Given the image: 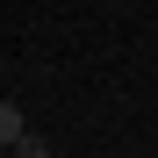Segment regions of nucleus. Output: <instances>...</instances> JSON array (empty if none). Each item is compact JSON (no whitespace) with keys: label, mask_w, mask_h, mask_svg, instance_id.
<instances>
[{"label":"nucleus","mask_w":158,"mask_h":158,"mask_svg":"<svg viewBox=\"0 0 158 158\" xmlns=\"http://www.w3.org/2000/svg\"><path fill=\"white\" fill-rule=\"evenodd\" d=\"M15 158H50V151H43V137H29V129H22V144H15Z\"/></svg>","instance_id":"f03ea898"},{"label":"nucleus","mask_w":158,"mask_h":158,"mask_svg":"<svg viewBox=\"0 0 158 158\" xmlns=\"http://www.w3.org/2000/svg\"><path fill=\"white\" fill-rule=\"evenodd\" d=\"M0 144H7V151L22 144V108H15V101H0Z\"/></svg>","instance_id":"f257e3e1"}]
</instances>
